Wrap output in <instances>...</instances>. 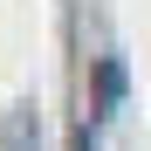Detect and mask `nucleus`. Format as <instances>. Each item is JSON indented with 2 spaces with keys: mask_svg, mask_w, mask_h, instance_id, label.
I'll return each instance as SVG.
<instances>
[{
  "mask_svg": "<svg viewBox=\"0 0 151 151\" xmlns=\"http://www.w3.org/2000/svg\"><path fill=\"white\" fill-rule=\"evenodd\" d=\"M0 151H41V124H35V103H14L0 117Z\"/></svg>",
  "mask_w": 151,
  "mask_h": 151,
  "instance_id": "obj_1",
  "label": "nucleus"
},
{
  "mask_svg": "<svg viewBox=\"0 0 151 151\" xmlns=\"http://www.w3.org/2000/svg\"><path fill=\"white\" fill-rule=\"evenodd\" d=\"M117 96H124V69H117V62H103V69H96V110H110Z\"/></svg>",
  "mask_w": 151,
  "mask_h": 151,
  "instance_id": "obj_2",
  "label": "nucleus"
}]
</instances>
